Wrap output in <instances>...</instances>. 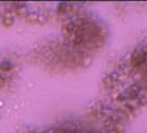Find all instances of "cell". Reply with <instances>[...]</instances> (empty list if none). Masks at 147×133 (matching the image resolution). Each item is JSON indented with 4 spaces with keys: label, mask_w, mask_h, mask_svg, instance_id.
<instances>
[{
    "label": "cell",
    "mask_w": 147,
    "mask_h": 133,
    "mask_svg": "<svg viewBox=\"0 0 147 133\" xmlns=\"http://www.w3.org/2000/svg\"><path fill=\"white\" fill-rule=\"evenodd\" d=\"M3 25L7 26V27H9V26H11L13 24V17L11 13H6V15L3 17Z\"/></svg>",
    "instance_id": "obj_1"
},
{
    "label": "cell",
    "mask_w": 147,
    "mask_h": 133,
    "mask_svg": "<svg viewBox=\"0 0 147 133\" xmlns=\"http://www.w3.org/2000/svg\"><path fill=\"white\" fill-rule=\"evenodd\" d=\"M0 68H1L2 71H9V70L12 68V65H11V62H9V61H5V62L1 63Z\"/></svg>",
    "instance_id": "obj_2"
},
{
    "label": "cell",
    "mask_w": 147,
    "mask_h": 133,
    "mask_svg": "<svg viewBox=\"0 0 147 133\" xmlns=\"http://www.w3.org/2000/svg\"><path fill=\"white\" fill-rule=\"evenodd\" d=\"M5 84V79L3 78H0V87Z\"/></svg>",
    "instance_id": "obj_3"
}]
</instances>
